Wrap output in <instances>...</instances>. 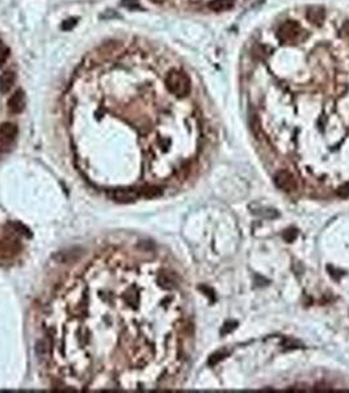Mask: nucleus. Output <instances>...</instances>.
<instances>
[{"label":"nucleus","mask_w":349,"mask_h":393,"mask_svg":"<svg viewBox=\"0 0 349 393\" xmlns=\"http://www.w3.org/2000/svg\"><path fill=\"white\" fill-rule=\"evenodd\" d=\"M225 358V352H215V354H213V356H210V359H209V364H217L219 360H222V359Z\"/></svg>","instance_id":"nucleus-11"},{"label":"nucleus","mask_w":349,"mask_h":393,"mask_svg":"<svg viewBox=\"0 0 349 393\" xmlns=\"http://www.w3.org/2000/svg\"><path fill=\"white\" fill-rule=\"evenodd\" d=\"M152 3H155V4H162V3H164V2H166V0H151Z\"/></svg>","instance_id":"nucleus-15"},{"label":"nucleus","mask_w":349,"mask_h":393,"mask_svg":"<svg viewBox=\"0 0 349 393\" xmlns=\"http://www.w3.org/2000/svg\"><path fill=\"white\" fill-rule=\"evenodd\" d=\"M306 16H307L308 21H310L311 24L321 25L325 18V12L323 10V8L314 6V7L308 8L307 12H306Z\"/></svg>","instance_id":"nucleus-7"},{"label":"nucleus","mask_w":349,"mask_h":393,"mask_svg":"<svg viewBox=\"0 0 349 393\" xmlns=\"http://www.w3.org/2000/svg\"><path fill=\"white\" fill-rule=\"evenodd\" d=\"M78 24V18H67V20H65L62 22V25H61V28H62V30H71V29L75 26V25Z\"/></svg>","instance_id":"nucleus-10"},{"label":"nucleus","mask_w":349,"mask_h":393,"mask_svg":"<svg viewBox=\"0 0 349 393\" xmlns=\"http://www.w3.org/2000/svg\"><path fill=\"white\" fill-rule=\"evenodd\" d=\"M235 0H211L209 3V8L213 10H217V12H221V10H227L234 6Z\"/></svg>","instance_id":"nucleus-9"},{"label":"nucleus","mask_w":349,"mask_h":393,"mask_svg":"<svg viewBox=\"0 0 349 393\" xmlns=\"http://www.w3.org/2000/svg\"><path fill=\"white\" fill-rule=\"evenodd\" d=\"M166 86L171 94L176 97H185L190 92V80L181 71L172 70L166 78Z\"/></svg>","instance_id":"nucleus-1"},{"label":"nucleus","mask_w":349,"mask_h":393,"mask_svg":"<svg viewBox=\"0 0 349 393\" xmlns=\"http://www.w3.org/2000/svg\"><path fill=\"white\" fill-rule=\"evenodd\" d=\"M7 56H8L7 48L3 45V42L0 41V62H3L4 59L7 58Z\"/></svg>","instance_id":"nucleus-14"},{"label":"nucleus","mask_w":349,"mask_h":393,"mask_svg":"<svg viewBox=\"0 0 349 393\" xmlns=\"http://www.w3.org/2000/svg\"><path fill=\"white\" fill-rule=\"evenodd\" d=\"M111 200H116L118 204H130L134 202L138 196H141L139 189H133V188H118L109 192Z\"/></svg>","instance_id":"nucleus-3"},{"label":"nucleus","mask_w":349,"mask_h":393,"mask_svg":"<svg viewBox=\"0 0 349 393\" xmlns=\"http://www.w3.org/2000/svg\"><path fill=\"white\" fill-rule=\"evenodd\" d=\"M302 30L299 28V25L294 21H286L281 24V26L278 28V32H277V37L280 40L281 42L283 44H289V42H295L301 36Z\"/></svg>","instance_id":"nucleus-2"},{"label":"nucleus","mask_w":349,"mask_h":393,"mask_svg":"<svg viewBox=\"0 0 349 393\" xmlns=\"http://www.w3.org/2000/svg\"><path fill=\"white\" fill-rule=\"evenodd\" d=\"M122 4H124L125 7L130 8V10H134V8L139 7L138 0H124V2H122Z\"/></svg>","instance_id":"nucleus-13"},{"label":"nucleus","mask_w":349,"mask_h":393,"mask_svg":"<svg viewBox=\"0 0 349 393\" xmlns=\"http://www.w3.org/2000/svg\"><path fill=\"white\" fill-rule=\"evenodd\" d=\"M235 326H236V322H234V321H228V322H226V325H223L222 334H227L228 332H231Z\"/></svg>","instance_id":"nucleus-12"},{"label":"nucleus","mask_w":349,"mask_h":393,"mask_svg":"<svg viewBox=\"0 0 349 393\" xmlns=\"http://www.w3.org/2000/svg\"><path fill=\"white\" fill-rule=\"evenodd\" d=\"M18 136V126L11 122L0 124V144H10Z\"/></svg>","instance_id":"nucleus-6"},{"label":"nucleus","mask_w":349,"mask_h":393,"mask_svg":"<svg viewBox=\"0 0 349 393\" xmlns=\"http://www.w3.org/2000/svg\"><path fill=\"white\" fill-rule=\"evenodd\" d=\"M274 182L283 192H291V190L297 188L294 177L286 170H280V172L277 173L276 176H274Z\"/></svg>","instance_id":"nucleus-4"},{"label":"nucleus","mask_w":349,"mask_h":393,"mask_svg":"<svg viewBox=\"0 0 349 393\" xmlns=\"http://www.w3.org/2000/svg\"><path fill=\"white\" fill-rule=\"evenodd\" d=\"M25 105H27V97L21 90H16L8 100V109L14 114L21 113L25 109Z\"/></svg>","instance_id":"nucleus-5"},{"label":"nucleus","mask_w":349,"mask_h":393,"mask_svg":"<svg viewBox=\"0 0 349 393\" xmlns=\"http://www.w3.org/2000/svg\"><path fill=\"white\" fill-rule=\"evenodd\" d=\"M15 82H16V76L14 72H10V71L4 72L0 76V92L8 94L12 90V86H15Z\"/></svg>","instance_id":"nucleus-8"}]
</instances>
